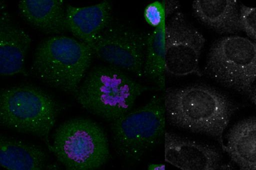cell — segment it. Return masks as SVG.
Here are the masks:
<instances>
[{
    "label": "cell",
    "mask_w": 256,
    "mask_h": 170,
    "mask_svg": "<svg viewBox=\"0 0 256 170\" xmlns=\"http://www.w3.org/2000/svg\"><path fill=\"white\" fill-rule=\"evenodd\" d=\"M66 9L68 31L90 47L110 22L112 5L108 1L84 7L67 4Z\"/></svg>",
    "instance_id": "cell-12"
},
{
    "label": "cell",
    "mask_w": 256,
    "mask_h": 170,
    "mask_svg": "<svg viewBox=\"0 0 256 170\" xmlns=\"http://www.w3.org/2000/svg\"><path fill=\"white\" fill-rule=\"evenodd\" d=\"M18 9L26 21L44 34H60L68 31L62 0H22Z\"/></svg>",
    "instance_id": "cell-14"
},
{
    "label": "cell",
    "mask_w": 256,
    "mask_h": 170,
    "mask_svg": "<svg viewBox=\"0 0 256 170\" xmlns=\"http://www.w3.org/2000/svg\"><path fill=\"white\" fill-rule=\"evenodd\" d=\"M0 16V74L2 77L28 73L24 66L32 39L4 7Z\"/></svg>",
    "instance_id": "cell-11"
},
{
    "label": "cell",
    "mask_w": 256,
    "mask_h": 170,
    "mask_svg": "<svg viewBox=\"0 0 256 170\" xmlns=\"http://www.w3.org/2000/svg\"><path fill=\"white\" fill-rule=\"evenodd\" d=\"M248 97L251 101L256 106V85L252 90L251 93Z\"/></svg>",
    "instance_id": "cell-21"
},
{
    "label": "cell",
    "mask_w": 256,
    "mask_h": 170,
    "mask_svg": "<svg viewBox=\"0 0 256 170\" xmlns=\"http://www.w3.org/2000/svg\"><path fill=\"white\" fill-rule=\"evenodd\" d=\"M164 22L148 36L144 73L163 89L165 83Z\"/></svg>",
    "instance_id": "cell-17"
},
{
    "label": "cell",
    "mask_w": 256,
    "mask_h": 170,
    "mask_svg": "<svg viewBox=\"0 0 256 170\" xmlns=\"http://www.w3.org/2000/svg\"><path fill=\"white\" fill-rule=\"evenodd\" d=\"M224 151L242 170H256V118L242 120L226 136Z\"/></svg>",
    "instance_id": "cell-16"
},
{
    "label": "cell",
    "mask_w": 256,
    "mask_h": 170,
    "mask_svg": "<svg viewBox=\"0 0 256 170\" xmlns=\"http://www.w3.org/2000/svg\"><path fill=\"white\" fill-rule=\"evenodd\" d=\"M52 138L50 152L67 170H96L110 159L106 134L90 119L68 120L56 128Z\"/></svg>",
    "instance_id": "cell-5"
},
{
    "label": "cell",
    "mask_w": 256,
    "mask_h": 170,
    "mask_svg": "<svg viewBox=\"0 0 256 170\" xmlns=\"http://www.w3.org/2000/svg\"><path fill=\"white\" fill-rule=\"evenodd\" d=\"M164 160L184 170L222 169V156L213 146L194 142L172 132H165Z\"/></svg>",
    "instance_id": "cell-10"
},
{
    "label": "cell",
    "mask_w": 256,
    "mask_h": 170,
    "mask_svg": "<svg viewBox=\"0 0 256 170\" xmlns=\"http://www.w3.org/2000/svg\"><path fill=\"white\" fill-rule=\"evenodd\" d=\"M162 3L164 8L166 17L178 7V5L176 3V1H163Z\"/></svg>",
    "instance_id": "cell-20"
},
{
    "label": "cell",
    "mask_w": 256,
    "mask_h": 170,
    "mask_svg": "<svg viewBox=\"0 0 256 170\" xmlns=\"http://www.w3.org/2000/svg\"><path fill=\"white\" fill-rule=\"evenodd\" d=\"M144 17L148 24L156 28L166 21V15L162 3L156 1L148 5L144 10Z\"/></svg>",
    "instance_id": "cell-19"
},
{
    "label": "cell",
    "mask_w": 256,
    "mask_h": 170,
    "mask_svg": "<svg viewBox=\"0 0 256 170\" xmlns=\"http://www.w3.org/2000/svg\"><path fill=\"white\" fill-rule=\"evenodd\" d=\"M154 89L140 84L114 66L99 65L90 70L74 95L90 113L113 122L132 110L140 95Z\"/></svg>",
    "instance_id": "cell-2"
},
{
    "label": "cell",
    "mask_w": 256,
    "mask_h": 170,
    "mask_svg": "<svg viewBox=\"0 0 256 170\" xmlns=\"http://www.w3.org/2000/svg\"><path fill=\"white\" fill-rule=\"evenodd\" d=\"M163 102L173 125L212 137L224 149V131L238 109L226 95L208 86L194 85L167 89Z\"/></svg>",
    "instance_id": "cell-1"
},
{
    "label": "cell",
    "mask_w": 256,
    "mask_h": 170,
    "mask_svg": "<svg viewBox=\"0 0 256 170\" xmlns=\"http://www.w3.org/2000/svg\"><path fill=\"white\" fill-rule=\"evenodd\" d=\"M240 15L242 31L256 41V7L242 5Z\"/></svg>",
    "instance_id": "cell-18"
},
{
    "label": "cell",
    "mask_w": 256,
    "mask_h": 170,
    "mask_svg": "<svg viewBox=\"0 0 256 170\" xmlns=\"http://www.w3.org/2000/svg\"><path fill=\"white\" fill-rule=\"evenodd\" d=\"M94 55L92 47L82 41L64 36L48 37L36 47L31 72L51 88L75 95Z\"/></svg>",
    "instance_id": "cell-3"
},
{
    "label": "cell",
    "mask_w": 256,
    "mask_h": 170,
    "mask_svg": "<svg viewBox=\"0 0 256 170\" xmlns=\"http://www.w3.org/2000/svg\"><path fill=\"white\" fill-rule=\"evenodd\" d=\"M62 109L52 95L34 86H16L0 91V126L42 139L49 151L50 132Z\"/></svg>",
    "instance_id": "cell-4"
},
{
    "label": "cell",
    "mask_w": 256,
    "mask_h": 170,
    "mask_svg": "<svg viewBox=\"0 0 256 170\" xmlns=\"http://www.w3.org/2000/svg\"><path fill=\"white\" fill-rule=\"evenodd\" d=\"M163 98L154 97L139 109L131 110L111 124L114 142L126 160L138 161L164 135Z\"/></svg>",
    "instance_id": "cell-7"
},
{
    "label": "cell",
    "mask_w": 256,
    "mask_h": 170,
    "mask_svg": "<svg viewBox=\"0 0 256 170\" xmlns=\"http://www.w3.org/2000/svg\"><path fill=\"white\" fill-rule=\"evenodd\" d=\"M206 42L203 35L181 12L168 20L164 31V71L168 75H203L200 59Z\"/></svg>",
    "instance_id": "cell-8"
},
{
    "label": "cell",
    "mask_w": 256,
    "mask_h": 170,
    "mask_svg": "<svg viewBox=\"0 0 256 170\" xmlns=\"http://www.w3.org/2000/svg\"><path fill=\"white\" fill-rule=\"evenodd\" d=\"M0 165L11 170H58L48 164V156L37 145L0 136Z\"/></svg>",
    "instance_id": "cell-13"
},
{
    "label": "cell",
    "mask_w": 256,
    "mask_h": 170,
    "mask_svg": "<svg viewBox=\"0 0 256 170\" xmlns=\"http://www.w3.org/2000/svg\"><path fill=\"white\" fill-rule=\"evenodd\" d=\"M205 72L225 88L250 95L256 80V41L224 37L212 45Z\"/></svg>",
    "instance_id": "cell-6"
},
{
    "label": "cell",
    "mask_w": 256,
    "mask_h": 170,
    "mask_svg": "<svg viewBox=\"0 0 256 170\" xmlns=\"http://www.w3.org/2000/svg\"><path fill=\"white\" fill-rule=\"evenodd\" d=\"M148 36L121 25L109 26L92 45L94 55L111 65L142 76Z\"/></svg>",
    "instance_id": "cell-9"
},
{
    "label": "cell",
    "mask_w": 256,
    "mask_h": 170,
    "mask_svg": "<svg viewBox=\"0 0 256 170\" xmlns=\"http://www.w3.org/2000/svg\"><path fill=\"white\" fill-rule=\"evenodd\" d=\"M192 10L198 19L220 34L242 31L240 11L236 0H196Z\"/></svg>",
    "instance_id": "cell-15"
}]
</instances>
